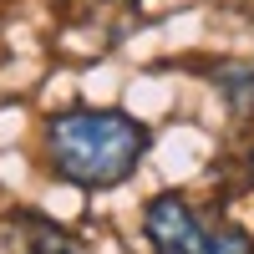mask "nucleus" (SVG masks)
I'll use <instances>...</instances> for the list:
<instances>
[{
  "mask_svg": "<svg viewBox=\"0 0 254 254\" xmlns=\"http://www.w3.org/2000/svg\"><path fill=\"white\" fill-rule=\"evenodd\" d=\"M147 147L153 132L122 107H61L46 117V168L87 193L127 183Z\"/></svg>",
  "mask_w": 254,
  "mask_h": 254,
  "instance_id": "obj_1",
  "label": "nucleus"
},
{
  "mask_svg": "<svg viewBox=\"0 0 254 254\" xmlns=\"http://www.w3.org/2000/svg\"><path fill=\"white\" fill-rule=\"evenodd\" d=\"M142 234L153 254H254V234L214 219L188 193H153L142 208Z\"/></svg>",
  "mask_w": 254,
  "mask_h": 254,
  "instance_id": "obj_2",
  "label": "nucleus"
},
{
  "mask_svg": "<svg viewBox=\"0 0 254 254\" xmlns=\"http://www.w3.org/2000/svg\"><path fill=\"white\" fill-rule=\"evenodd\" d=\"M61 41L76 46L81 36V56H102L137 26V0H61Z\"/></svg>",
  "mask_w": 254,
  "mask_h": 254,
  "instance_id": "obj_3",
  "label": "nucleus"
},
{
  "mask_svg": "<svg viewBox=\"0 0 254 254\" xmlns=\"http://www.w3.org/2000/svg\"><path fill=\"white\" fill-rule=\"evenodd\" d=\"M10 234L20 244V254H81V244L66 234L61 224H51L36 208H15L10 214Z\"/></svg>",
  "mask_w": 254,
  "mask_h": 254,
  "instance_id": "obj_4",
  "label": "nucleus"
},
{
  "mask_svg": "<svg viewBox=\"0 0 254 254\" xmlns=\"http://www.w3.org/2000/svg\"><path fill=\"white\" fill-rule=\"evenodd\" d=\"M203 76L224 92L234 122H249L254 117V66H249V61H219V66H203Z\"/></svg>",
  "mask_w": 254,
  "mask_h": 254,
  "instance_id": "obj_5",
  "label": "nucleus"
},
{
  "mask_svg": "<svg viewBox=\"0 0 254 254\" xmlns=\"http://www.w3.org/2000/svg\"><path fill=\"white\" fill-rule=\"evenodd\" d=\"M224 5H254V0H224Z\"/></svg>",
  "mask_w": 254,
  "mask_h": 254,
  "instance_id": "obj_6",
  "label": "nucleus"
}]
</instances>
